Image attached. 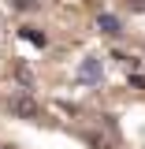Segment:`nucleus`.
<instances>
[{"label": "nucleus", "instance_id": "f257e3e1", "mask_svg": "<svg viewBox=\"0 0 145 149\" xmlns=\"http://www.w3.org/2000/svg\"><path fill=\"white\" fill-rule=\"evenodd\" d=\"M101 60H93V56H86V60H82V67H78V78H82V82H89V86H97V82H101Z\"/></svg>", "mask_w": 145, "mask_h": 149}, {"label": "nucleus", "instance_id": "f03ea898", "mask_svg": "<svg viewBox=\"0 0 145 149\" xmlns=\"http://www.w3.org/2000/svg\"><path fill=\"white\" fill-rule=\"evenodd\" d=\"M11 112L22 116V119H37V116H41V108H37L34 97H15V101H11Z\"/></svg>", "mask_w": 145, "mask_h": 149}, {"label": "nucleus", "instance_id": "7ed1b4c3", "mask_svg": "<svg viewBox=\"0 0 145 149\" xmlns=\"http://www.w3.org/2000/svg\"><path fill=\"white\" fill-rule=\"evenodd\" d=\"M97 26H101L104 34H123V19H119V15H108V11L97 15Z\"/></svg>", "mask_w": 145, "mask_h": 149}, {"label": "nucleus", "instance_id": "20e7f679", "mask_svg": "<svg viewBox=\"0 0 145 149\" xmlns=\"http://www.w3.org/2000/svg\"><path fill=\"white\" fill-rule=\"evenodd\" d=\"M19 37H22V41H34L37 49H45V45H49V37L41 34V30H34V26H22V30H19Z\"/></svg>", "mask_w": 145, "mask_h": 149}, {"label": "nucleus", "instance_id": "39448f33", "mask_svg": "<svg viewBox=\"0 0 145 149\" xmlns=\"http://www.w3.org/2000/svg\"><path fill=\"white\" fill-rule=\"evenodd\" d=\"M15 74H19V82H26V86H30V82H34V74L26 71V67H19V71H15Z\"/></svg>", "mask_w": 145, "mask_h": 149}, {"label": "nucleus", "instance_id": "423d86ee", "mask_svg": "<svg viewBox=\"0 0 145 149\" xmlns=\"http://www.w3.org/2000/svg\"><path fill=\"white\" fill-rule=\"evenodd\" d=\"M11 4H15V8H37L41 0H11Z\"/></svg>", "mask_w": 145, "mask_h": 149}, {"label": "nucleus", "instance_id": "0eeeda50", "mask_svg": "<svg viewBox=\"0 0 145 149\" xmlns=\"http://www.w3.org/2000/svg\"><path fill=\"white\" fill-rule=\"evenodd\" d=\"M130 8H138V11H142V8H145V0H130Z\"/></svg>", "mask_w": 145, "mask_h": 149}]
</instances>
